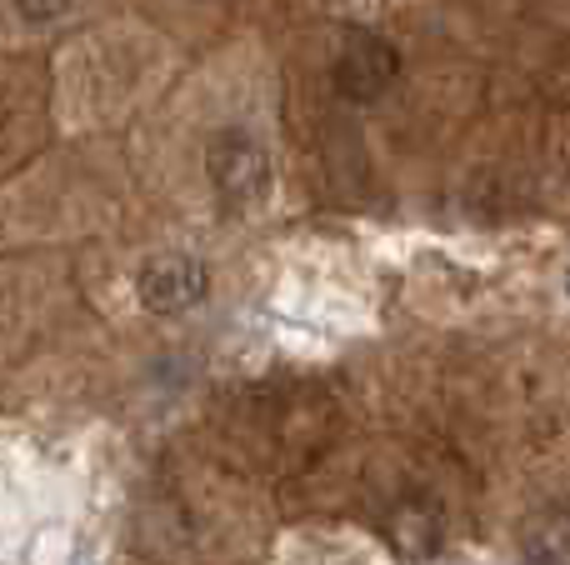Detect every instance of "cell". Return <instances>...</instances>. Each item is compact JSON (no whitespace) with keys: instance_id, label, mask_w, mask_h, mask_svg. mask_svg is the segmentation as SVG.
Returning a JSON list of instances; mask_svg holds the SVG:
<instances>
[{"instance_id":"1","label":"cell","mask_w":570,"mask_h":565,"mask_svg":"<svg viewBox=\"0 0 570 565\" xmlns=\"http://www.w3.org/2000/svg\"><path fill=\"white\" fill-rule=\"evenodd\" d=\"M206 176L220 206L250 210L271 196V150L250 130H220L206 146Z\"/></svg>"},{"instance_id":"2","label":"cell","mask_w":570,"mask_h":565,"mask_svg":"<svg viewBox=\"0 0 570 565\" xmlns=\"http://www.w3.org/2000/svg\"><path fill=\"white\" fill-rule=\"evenodd\" d=\"M136 296L150 316H186V310H196L210 296V270L200 256L170 250V256H156L140 266Z\"/></svg>"},{"instance_id":"3","label":"cell","mask_w":570,"mask_h":565,"mask_svg":"<svg viewBox=\"0 0 570 565\" xmlns=\"http://www.w3.org/2000/svg\"><path fill=\"white\" fill-rule=\"evenodd\" d=\"M395 70H401V56H395L391 40L365 36L361 30V36H351L341 66H335V86H341L351 100H375L395 80Z\"/></svg>"},{"instance_id":"4","label":"cell","mask_w":570,"mask_h":565,"mask_svg":"<svg viewBox=\"0 0 570 565\" xmlns=\"http://www.w3.org/2000/svg\"><path fill=\"white\" fill-rule=\"evenodd\" d=\"M66 6H70V0H16V10L26 20H56Z\"/></svg>"}]
</instances>
